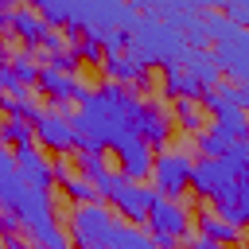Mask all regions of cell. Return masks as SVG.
Segmentation results:
<instances>
[{
	"instance_id": "obj_1",
	"label": "cell",
	"mask_w": 249,
	"mask_h": 249,
	"mask_svg": "<svg viewBox=\"0 0 249 249\" xmlns=\"http://www.w3.org/2000/svg\"><path fill=\"white\" fill-rule=\"evenodd\" d=\"M136 109H140L136 89H124L117 82H101L97 89H89L78 101V109L70 113L74 152H109V144L117 136L132 132Z\"/></svg>"
},
{
	"instance_id": "obj_2",
	"label": "cell",
	"mask_w": 249,
	"mask_h": 249,
	"mask_svg": "<svg viewBox=\"0 0 249 249\" xmlns=\"http://www.w3.org/2000/svg\"><path fill=\"white\" fill-rule=\"evenodd\" d=\"M140 66H171L183 51H187V43H183V35L171 27V23H163V19H152V16H140V23L132 27V35H128V47H124Z\"/></svg>"
},
{
	"instance_id": "obj_3",
	"label": "cell",
	"mask_w": 249,
	"mask_h": 249,
	"mask_svg": "<svg viewBox=\"0 0 249 249\" xmlns=\"http://www.w3.org/2000/svg\"><path fill=\"white\" fill-rule=\"evenodd\" d=\"M97 202H105L128 226H140L148 214V202H152V187H140V183L124 179L121 171H105L97 179Z\"/></svg>"
},
{
	"instance_id": "obj_4",
	"label": "cell",
	"mask_w": 249,
	"mask_h": 249,
	"mask_svg": "<svg viewBox=\"0 0 249 249\" xmlns=\"http://www.w3.org/2000/svg\"><path fill=\"white\" fill-rule=\"evenodd\" d=\"M144 226H148L144 233H148L160 249H179L183 237L195 233V230H191V210H187V202L163 198V195H156V191H152V202H148Z\"/></svg>"
},
{
	"instance_id": "obj_5",
	"label": "cell",
	"mask_w": 249,
	"mask_h": 249,
	"mask_svg": "<svg viewBox=\"0 0 249 249\" xmlns=\"http://www.w3.org/2000/svg\"><path fill=\"white\" fill-rule=\"evenodd\" d=\"M113 226H117V214L105 202H78L66 218V237L74 249H89V245H101Z\"/></svg>"
},
{
	"instance_id": "obj_6",
	"label": "cell",
	"mask_w": 249,
	"mask_h": 249,
	"mask_svg": "<svg viewBox=\"0 0 249 249\" xmlns=\"http://www.w3.org/2000/svg\"><path fill=\"white\" fill-rule=\"evenodd\" d=\"M121 12H124V0H70V27L62 35L66 39H74V35L101 39L105 31L117 27Z\"/></svg>"
},
{
	"instance_id": "obj_7",
	"label": "cell",
	"mask_w": 249,
	"mask_h": 249,
	"mask_svg": "<svg viewBox=\"0 0 249 249\" xmlns=\"http://www.w3.org/2000/svg\"><path fill=\"white\" fill-rule=\"evenodd\" d=\"M191 156L187 152H179V148H163L156 160H152V191L156 195H163V198H175V202H183L187 198V183H191Z\"/></svg>"
},
{
	"instance_id": "obj_8",
	"label": "cell",
	"mask_w": 249,
	"mask_h": 249,
	"mask_svg": "<svg viewBox=\"0 0 249 249\" xmlns=\"http://www.w3.org/2000/svg\"><path fill=\"white\" fill-rule=\"evenodd\" d=\"M31 140L35 148H47L54 156L74 152V128H70V105H47L31 121Z\"/></svg>"
},
{
	"instance_id": "obj_9",
	"label": "cell",
	"mask_w": 249,
	"mask_h": 249,
	"mask_svg": "<svg viewBox=\"0 0 249 249\" xmlns=\"http://www.w3.org/2000/svg\"><path fill=\"white\" fill-rule=\"evenodd\" d=\"M210 54L226 82H237V86L249 82V31L245 27H233L226 39L210 43Z\"/></svg>"
},
{
	"instance_id": "obj_10",
	"label": "cell",
	"mask_w": 249,
	"mask_h": 249,
	"mask_svg": "<svg viewBox=\"0 0 249 249\" xmlns=\"http://www.w3.org/2000/svg\"><path fill=\"white\" fill-rule=\"evenodd\" d=\"M132 132H136L152 152H163L167 140H171V132H175V124H171V113H167L156 97H140V109H136V124H132Z\"/></svg>"
},
{
	"instance_id": "obj_11",
	"label": "cell",
	"mask_w": 249,
	"mask_h": 249,
	"mask_svg": "<svg viewBox=\"0 0 249 249\" xmlns=\"http://www.w3.org/2000/svg\"><path fill=\"white\" fill-rule=\"evenodd\" d=\"M109 152L117 156V171L124 175V179H132V183H144L148 175H152V160H156V152L136 136V132H124V136H117L113 144H109Z\"/></svg>"
},
{
	"instance_id": "obj_12",
	"label": "cell",
	"mask_w": 249,
	"mask_h": 249,
	"mask_svg": "<svg viewBox=\"0 0 249 249\" xmlns=\"http://www.w3.org/2000/svg\"><path fill=\"white\" fill-rule=\"evenodd\" d=\"M35 89H39L51 105H70V101H82L93 86H86L82 78L62 74V70H54V66H47V62H43V70H39V78H35Z\"/></svg>"
},
{
	"instance_id": "obj_13",
	"label": "cell",
	"mask_w": 249,
	"mask_h": 249,
	"mask_svg": "<svg viewBox=\"0 0 249 249\" xmlns=\"http://www.w3.org/2000/svg\"><path fill=\"white\" fill-rule=\"evenodd\" d=\"M233 183V175L226 171V163L222 160H195L191 163V183H187V191H195V198H202V202H214L226 187Z\"/></svg>"
},
{
	"instance_id": "obj_14",
	"label": "cell",
	"mask_w": 249,
	"mask_h": 249,
	"mask_svg": "<svg viewBox=\"0 0 249 249\" xmlns=\"http://www.w3.org/2000/svg\"><path fill=\"white\" fill-rule=\"evenodd\" d=\"M101 74H105V82H117V86H124V89H152V70L140 66L128 51L105 54V58H101Z\"/></svg>"
},
{
	"instance_id": "obj_15",
	"label": "cell",
	"mask_w": 249,
	"mask_h": 249,
	"mask_svg": "<svg viewBox=\"0 0 249 249\" xmlns=\"http://www.w3.org/2000/svg\"><path fill=\"white\" fill-rule=\"evenodd\" d=\"M12 163H16V171H19L23 183L43 187V191L54 187V179H51V160L43 156V148H35V144H19V148H12Z\"/></svg>"
},
{
	"instance_id": "obj_16",
	"label": "cell",
	"mask_w": 249,
	"mask_h": 249,
	"mask_svg": "<svg viewBox=\"0 0 249 249\" xmlns=\"http://www.w3.org/2000/svg\"><path fill=\"white\" fill-rule=\"evenodd\" d=\"M210 210L222 218V222H230V226H245L249 222V179H233L214 202H210Z\"/></svg>"
},
{
	"instance_id": "obj_17",
	"label": "cell",
	"mask_w": 249,
	"mask_h": 249,
	"mask_svg": "<svg viewBox=\"0 0 249 249\" xmlns=\"http://www.w3.org/2000/svg\"><path fill=\"white\" fill-rule=\"evenodd\" d=\"M51 31H54V27H51L39 12H31V8H12V39H19L27 51H39Z\"/></svg>"
},
{
	"instance_id": "obj_18",
	"label": "cell",
	"mask_w": 249,
	"mask_h": 249,
	"mask_svg": "<svg viewBox=\"0 0 249 249\" xmlns=\"http://www.w3.org/2000/svg\"><path fill=\"white\" fill-rule=\"evenodd\" d=\"M175 62H179V66H183V70H187V74H191L202 89H206V86H214V82L222 78V70H218V62H214L210 47H187Z\"/></svg>"
},
{
	"instance_id": "obj_19",
	"label": "cell",
	"mask_w": 249,
	"mask_h": 249,
	"mask_svg": "<svg viewBox=\"0 0 249 249\" xmlns=\"http://www.w3.org/2000/svg\"><path fill=\"white\" fill-rule=\"evenodd\" d=\"M160 93L167 97V101H179V97H187V101H198V93H202V86L179 66V62H171V66H163V78H160Z\"/></svg>"
},
{
	"instance_id": "obj_20",
	"label": "cell",
	"mask_w": 249,
	"mask_h": 249,
	"mask_svg": "<svg viewBox=\"0 0 249 249\" xmlns=\"http://www.w3.org/2000/svg\"><path fill=\"white\" fill-rule=\"evenodd\" d=\"M89 249H160L140 226H128V222H121L117 218V226L109 230V237L101 241V245H89Z\"/></svg>"
},
{
	"instance_id": "obj_21",
	"label": "cell",
	"mask_w": 249,
	"mask_h": 249,
	"mask_svg": "<svg viewBox=\"0 0 249 249\" xmlns=\"http://www.w3.org/2000/svg\"><path fill=\"white\" fill-rule=\"evenodd\" d=\"M195 222H198V233H202V237H210L214 245H222V249H226V245H241V230H237V226H230V222H222L214 210H206V206H202V210L195 214Z\"/></svg>"
},
{
	"instance_id": "obj_22",
	"label": "cell",
	"mask_w": 249,
	"mask_h": 249,
	"mask_svg": "<svg viewBox=\"0 0 249 249\" xmlns=\"http://www.w3.org/2000/svg\"><path fill=\"white\" fill-rule=\"evenodd\" d=\"M0 113H4V121H27L31 124L39 117V101L27 86H19L12 93H0Z\"/></svg>"
},
{
	"instance_id": "obj_23",
	"label": "cell",
	"mask_w": 249,
	"mask_h": 249,
	"mask_svg": "<svg viewBox=\"0 0 249 249\" xmlns=\"http://www.w3.org/2000/svg\"><path fill=\"white\" fill-rule=\"evenodd\" d=\"M171 124H179L187 136H195V132H202L206 128V113H202V105L198 101H187V97H179V101H171Z\"/></svg>"
},
{
	"instance_id": "obj_24",
	"label": "cell",
	"mask_w": 249,
	"mask_h": 249,
	"mask_svg": "<svg viewBox=\"0 0 249 249\" xmlns=\"http://www.w3.org/2000/svg\"><path fill=\"white\" fill-rule=\"evenodd\" d=\"M8 66H12L16 82L31 89V86H35V78H39V70H43V58H39V51H27V47H19V51H12Z\"/></svg>"
},
{
	"instance_id": "obj_25",
	"label": "cell",
	"mask_w": 249,
	"mask_h": 249,
	"mask_svg": "<svg viewBox=\"0 0 249 249\" xmlns=\"http://www.w3.org/2000/svg\"><path fill=\"white\" fill-rule=\"evenodd\" d=\"M31 12H39L54 31L70 27V0H31Z\"/></svg>"
},
{
	"instance_id": "obj_26",
	"label": "cell",
	"mask_w": 249,
	"mask_h": 249,
	"mask_svg": "<svg viewBox=\"0 0 249 249\" xmlns=\"http://www.w3.org/2000/svg\"><path fill=\"white\" fill-rule=\"evenodd\" d=\"M222 163L233 179H249V144L245 140H230V148L222 152Z\"/></svg>"
},
{
	"instance_id": "obj_27",
	"label": "cell",
	"mask_w": 249,
	"mask_h": 249,
	"mask_svg": "<svg viewBox=\"0 0 249 249\" xmlns=\"http://www.w3.org/2000/svg\"><path fill=\"white\" fill-rule=\"evenodd\" d=\"M66 39V35H62ZM70 47H74V54H78V62L86 66H101V58H105V51H101V39H93V35H74V39H66Z\"/></svg>"
},
{
	"instance_id": "obj_28",
	"label": "cell",
	"mask_w": 249,
	"mask_h": 249,
	"mask_svg": "<svg viewBox=\"0 0 249 249\" xmlns=\"http://www.w3.org/2000/svg\"><path fill=\"white\" fill-rule=\"evenodd\" d=\"M226 148H230V140H226L222 132H214V128L195 132V152H198V156H206V160H222Z\"/></svg>"
},
{
	"instance_id": "obj_29",
	"label": "cell",
	"mask_w": 249,
	"mask_h": 249,
	"mask_svg": "<svg viewBox=\"0 0 249 249\" xmlns=\"http://www.w3.org/2000/svg\"><path fill=\"white\" fill-rule=\"evenodd\" d=\"M74 163H78V175L89 179L93 191H97V179L109 171V167H105V156H101V152H74Z\"/></svg>"
},
{
	"instance_id": "obj_30",
	"label": "cell",
	"mask_w": 249,
	"mask_h": 249,
	"mask_svg": "<svg viewBox=\"0 0 249 249\" xmlns=\"http://www.w3.org/2000/svg\"><path fill=\"white\" fill-rule=\"evenodd\" d=\"M206 89H214V97H222L226 105H233V109H245L249 105V86H237V82H226V78H218L214 86H206Z\"/></svg>"
},
{
	"instance_id": "obj_31",
	"label": "cell",
	"mask_w": 249,
	"mask_h": 249,
	"mask_svg": "<svg viewBox=\"0 0 249 249\" xmlns=\"http://www.w3.org/2000/svg\"><path fill=\"white\" fill-rule=\"evenodd\" d=\"M0 144H4V148L35 144V140H31V124H27V121H4V124H0Z\"/></svg>"
},
{
	"instance_id": "obj_32",
	"label": "cell",
	"mask_w": 249,
	"mask_h": 249,
	"mask_svg": "<svg viewBox=\"0 0 249 249\" xmlns=\"http://www.w3.org/2000/svg\"><path fill=\"white\" fill-rule=\"evenodd\" d=\"M43 62H47V66H54V70H62V74H74V78H78V70H82V62H78V54H74V47H70V43H62V51L47 54Z\"/></svg>"
},
{
	"instance_id": "obj_33",
	"label": "cell",
	"mask_w": 249,
	"mask_h": 249,
	"mask_svg": "<svg viewBox=\"0 0 249 249\" xmlns=\"http://www.w3.org/2000/svg\"><path fill=\"white\" fill-rule=\"evenodd\" d=\"M218 16H226L233 27H245L249 23V0H218V8H214Z\"/></svg>"
},
{
	"instance_id": "obj_34",
	"label": "cell",
	"mask_w": 249,
	"mask_h": 249,
	"mask_svg": "<svg viewBox=\"0 0 249 249\" xmlns=\"http://www.w3.org/2000/svg\"><path fill=\"white\" fill-rule=\"evenodd\" d=\"M124 47H128V35H124L121 27H113V31L101 35V51H105V54H121Z\"/></svg>"
},
{
	"instance_id": "obj_35",
	"label": "cell",
	"mask_w": 249,
	"mask_h": 249,
	"mask_svg": "<svg viewBox=\"0 0 249 249\" xmlns=\"http://www.w3.org/2000/svg\"><path fill=\"white\" fill-rule=\"evenodd\" d=\"M23 230H19V218L12 214V210H4L0 206V241H8V237H19Z\"/></svg>"
},
{
	"instance_id": "obj_36",
	"label": "cell",
	"mask_w": 249,
	"mask_h": 249,
	"mask_svg": "<svg viewBox=\"0 0 249 249\" xmlns=\"http://www.w3.org/2000/svg\"><path fill=\"white\" fill-rule=\"evenodd\" d=\"M183 245H187V249H222V245H214V241H210V237H202V233H187V237H183Z\"/></svg>"
},
{
	"instance_id": "obj_37",
	"label": "cell",
	"mask_w": 249,
	"mask_h": 249,
	"mask_svg": "<svg viewBox=\"0 0 249 249\" xmlns=\"http://www.w3.org/2000/svg\"><path fill=\"white\" fill-rule=\"evenodd\" d=\"M12 89H19V82H16V74H12V66H0V93H12Z\"/></svg>"
},
{
	"instance_id": "obj_38",
	"label": "cell",
	"mask_w": 249,
	"mask_h": 249,
	"mask_svg": "<svg viewBox=\"0 0 249 249\" xmlns=\"http://www.w3.org/2000/svg\"><path fill=\"white\" fill-rule=\"evenodd\" d=\"M39 249H74V245H70V237H66L62 230H58V233H54V237H47V241H43Z\"/></svg>"
},
{
	"instance_id": "obj_39",
	"label": "cell",
	"mask_w": 249,
	"mask_h": 249,
	"mask_svg": "<svg viewBox=\"0 0 249 249\" xmlns=\"http://www.w3.org/2000/svg\"><path fill=\"white\" fill-rule=\"evenodd\" d=\"M0 39H12V8H0Z\"/></svg>"
},
{
	"instance_id": "obj_40",
	"label": "cell",
	"mask_w": 249,
	"mask_h": 249,
	"mask_svg": "<svg viewBox=\"0 0 249 249\" xmlns=\"http://www.w3.org/2000/svg\"><path fill=\"white\" fill-rule=\"evenodd\" d=\"M8 58H12V47H8V39H0V66H8Z\"/></svg>"
},
{
	"instance_id": "obj_41",
	"label": "cell",
	"mask_w": 249,
	"mask_h": 249,
	"mask_svg": "<svg viewBox=\"0 0 249 249\" xmlns=\"http://www.w3.org/2000/svg\"><path fill=\"white\" fill-rule=\"evenodd\" d=\"M0 8H16V4H12V0H0Z\"/></svg>"
}]
</instances>
